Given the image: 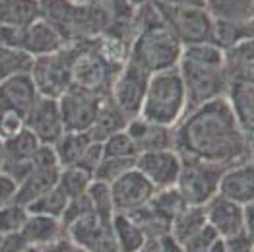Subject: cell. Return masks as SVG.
<instances>
[{"instance_id": "35", "label": "cell", "mask_w": 254, "mask_h": 252, "mask_svg": "<svg viewBox=\"0 0 254 252\" xmlns=\"http://www.w3.org/2000/svg\"><path fill=\"white\" fill-rule=\"evenodd\" d=\"M91 181H93V177L89 173H85L82 169L68 167V169H61L57 187L68 196V200H72V198H78V196L85 194V190H87Z\"/></svg>"}, {"instance_id": "47", "label": "cell", "mask_w": 254, "mask_h": 252, "mask_svg": "<svg viewBox=\"0 0 254 252\" xmlns=\"http://www.w3.org/2000/svg\"><path fill=\"white\" fill-rule=\"evenodd\" d=\"M208 252H225V245H223V239H219L215 245Z\"/></svg>"}, {"instance_id": "17", "label": "cell", "mask_w": 254, "mask_h": 252, "mask_svg": "<svg viewBox=\"0 0 254 252\" xmlns=\"http://www.w3.org/2000/svg\"><path fill=\"white\" fill-rule=\"evenodd\" d=\"M243 210H245V206H241L237 202H231V200L215 194L212 200L204 206L206 223L221 239L233 237L237 233L245 231V215H243Z\"/></svg>"}, {"instance_id": "7", "label": "cell", "mask_w": 254, "mask_h": 252, "mask_svg": "<svg viewBox=\"0 0 254 252\" xmlns=\"http://www.w3.org/2000/svg\"><path fill=\"white\" fill-rule=\"evenodd\" d=\"M153 4L157 6L161 18L165 20L183 47L210 43L212 16L204 10V6H163L157 2Z\"/></svg>"}, {"instance_id": "45", "label": "cell", "mask_w": 254, "mask_h": 252, "mask_svg": "<svg viewBox=\"0 0 254 252\" xmlns=\"http://www.w3.org/2000/svg\"><path fill=\"white\" fill-rule=\"evenodd\" d=\"M163 6H204V0H153Z\"/></svg>"}, {"instance_id": "9", "label": "cell", "mask_w": 254, "mask_h": 252, "mask_svg": "<svg viewBox=\"0 0 254 252\" xmlns=\"http://www.w3.org/2000/svg\"><path fill=\"white\" fill-rule=\"evenodd\" d=\"M41 146V142L27 128L2 140L0 142V171L18 185L35 167L37 153Z\"/></svg>"}, {"instance_id": "12", "label": "cell", "mask_w": 254, "mask_h": 252, "mask_svg": "<svg viewBox=\"0 0 254 252\" xmlns=\"http://www.w3.org/2000/svg\"><path fill=\"white\" fill-rule=\"evenodd\" d=\"M149 74L144 72L142 68H138L136 64L125 63L121 72L117 74L115 82L111 85L109 97L115 105L119 107L128 121L140 115L142 101L146 95V87H148Z\"/></svg>"}, {"instance_id": "36", "label": "cell", "mask_w": 254, "mask_h": 252, "mask_svg": "<svg viewBox=\"0 0 254 252\" xmlns=\"http://www.w3.org/2000/svg\"><path fill=\"white\" fill-rule=\"evenodd\" d=\"M89 202H91V208L97 215L101 217H113L115 215V206H113V196H111V187L109 183L103 181H91L89 187L85 190Z\"/></svg>"}, {"instance_id": "32", "label": "cell", "mask_w": 254, "mask_h": 252, "mask_svg": "<svg viewBox=\"0 0 254 252\" xmlns=\"http://www.w3.org/2000/svg\"><path fill=\"white\" fill-rule=\"evenodd\" d=\"M138 155H140V151H138L136 144L132 142V138L127 134V130H121V132L109 136L101 144V157L123 159V161H130L136 165Z\"/></svg>"}, {"instance_id": "14", "label": "cell", "mask_w": 254, "mask_h": 252, "mask_svg": "<svg viewBox=\"0 0 254 252\" xmlns=\"http://www.w3.org/2000/svg\"><path fill=\"white\" fill-rule=\"evenodd\" d=\"M109 187L115 213H132L138 208L146 206L155 194L153 185L136 167L119 175L113 183H109Z\"/></svg>"}, {"instance_id": "48", "label": "cell", "mask_w": 254, "mask_h": 252, "mask_svg": "<svg viewBox=\"0 0 254 252\" xmlns=\"http://www.w3.org/2000/svg\"><path fill=\"white\" fill-rule=\"evenodd\" d=\"M25 252H43V249H37V247H29Z\"/></svg>"}, {"instance_id": "19", "label": "cell", "mask_w": 254, "mask_h": 252, "mask_svg": "<svg viewBox=\"0 0 254 252\" xmlns=\"http://www.w3.org/2000/svg\"><path fill=\"white\" fill-rule=\"evenodd\" d=\"M217 194L241 206L254 202V163H239L223 169L217 185Z\"/></svg>"}, {"instance_id": "11", "label": "cell", "mask_w": 254, "mask_h": 252, "mask_svg": "<svg viewBox=\"0 0 254 252\" xmlns=\"http://www.w3.org/2000/svg\"><path fill=\"white\" fill-rule=\"evenodd\" d=\"M111 219L91 211L84 217L72 221L70 225H66L64 237L87 252H121L113 237Z\"/></svg>"}, {"instance_id": "31", "label": "cell", "mask_w": 254, "mask_h": 252, "mask_svg": "<svg viewBox=\"0 0 254 252\" xmlns=\"http://www.w3.org/2000/svg\"><path fill=\"white\" fill-rule=\"evenodd\" d=\"M31 64H33V57H29L25 51L8 47V45H0V82L16 74L29 72Z\"/></svg>"}, {"instance_id": "41", "label": "cell", "mask_w": 254, "mask_h": 252, "mask_svg": "<svg viewBox=\"0 0 254 252\" xmlns=\"http://www.w3.org/2000/svg\"><path fill=\"white\" fill-rule=\"evenodd\" d=\"M223 245H225V252H254L253 235L245 231L223 239Z\"/></svg>"}, {"instance_id": "34", "label": "cell", "mask_w": 254, "mask_h": 252, "mask_svg": "<svg viewBox=\"0 0 254 252\" xmlns=\"http://www.w3.org/2000/svg\"><path fill=\"white\" fill-rule=\"evenodd\" d=\"M68 204V196L57 185L51 190H47L43 196H39L35 202H31L27 206V211L31 213H43V215H51V217H63V211Z\"/></svg>"}, {"instance_id": "18", "label": "cell", "mask_w": 254, "mask_h": 252, "mask_svg": "<svg viewBox=\"0 0 254 252\" xmlns=\"http://www.w3.org/2000/svg\"><path fill=\"white\" fill-rule=\"evenodd\" d=\"M39 97L41 95L33 84L29 72L16 74L0 82V107L18 113L23 119L29 115V111L33 109Z\"/></svg>"}, {"instance_id": "1", "label": "cell", "mask_w": 254, "mask_h": 252, "mask_svg": "<svg viewBox=\"0 0 254 252\" xmlns=\"http://www.w3.org/2000/svg\"><path fill=\"white\" fill-rule=\"evenodd\" d=\"M254 136L237 123L225 97L189 109L173 126V149L183 157L204 159L221 167L253 161Z\"/></svg>"}, {"instance_id": "10", "label": "cell", "mask_w": 254, "mask_h": 252, "mask_svg": "<svg viewBox=\"0 0 254 252\" xmlns=\"http://www.w3.org/2000/svg\"><path fill=\"white\" fill-rule=\"evenodd\" d=\"M107 95H97L87 89L70 85L63 95L57 99L63 125L66 132H87Z\"/></svg>"}, {"instance_id": "3", "label": "cell", "mask_w": 254, "mask_h": 252, "mask_svg": "<svg viewBox=\"0 0 254 252\" xmlns=\"http://www.w3.org/2000/svg\"><path fill=\"white\" fill-rule=\"evenodd\" d=\"M177 70L187 91V111L225 97L229 82L223 70V51L212 43L183 47Z\"/></svg>"}, {"instance_id": "29", "label": "cell", "mask_w": 254, "mask_h": 252, "mask_svg": "<svg viewBox=\"0 0 254 252\" xmlns=\"http://www.w3.org/2000/svg\"><path fill=\"white\" fill-rule=\"evenodd\" d=\"M212 20L254 21V0H204Z\"/></svg>"}, {"instance_id": "25", "label": "cell", "mask_w": 254, "mask_h": 252, "mask_svg": "<svg viewBox=\"0 0 254 252\" xmlns=\"http://www.w3.org/2000/svg\"><path fill=\"white\" fill-rule=\"evenodd\" d=\"M128 125V119L125 117V113L111 101V97L107 95L103 99V103L99 107V113L93 121L91 128L87 130V134L95 140V142H105L109 136L125 130Z\"/></svg>"}, {"instance_id": "37", "label": "cell", "mask_w": 254, "mask_h": 252, "mask_svg": "<svg viewBox=\"0 0 254 252\" xmlns=\"http://www.w3.org/2000/svg\"><path fill=\"white\" fill-rule=\"evenodd\" d=\"M27 208L21 204L10 200L0 206V237L10 235V233H20L25 219H27Z\"/></svg>"}, {"instance_id": "30", "label": "cell", "mask_w": 254, "mask_h": 252, "mask_svg": "<svg viewBox=\"0 0 254 252\" xmlns=\"http://www.w3.org/2000/svg\"><path fill=\"white\" fill-rule=\"evenodd\" d=\"M204 225H206L204 206H185L171 219L169 235L183 245L189 237H192L196 231H200Z\"/></svg>"}, {"instance_id": "6", "label": "cell", "mask_w": 254, "mask_h": 252, "mask_svg": "<svg viewBox=\"0 0 254 252\" xmlns=\"http://www.w3.org/2000/svg\"><path fill=\"white\" fill-rule=\"evenodd\" d=\"M72 59H74L72 45H64L63 49L51 55L33 59L29 76L39 95L59 99L72 85Z\"/></svg>"}, {"instance_id": "38", "label": "cell", "mask_w": 254, "mask_h": 252, "mask_svg": "<svg viewBox=\"0 0 254 252\" xmlns=\"http://www.w3.org/2000/svg\"><path fill=\"white\" fill-rule=\"evenodd\" d=\"M219 239H221V237L206 223L200 231H196L192 237H189V239L183 243V249H185V252H208Z\"/></svg>"}, {"instance_id": "2", "label": "cell", "mask_w": 254, "mask_h": 252, "mask_svg": "<svg viewBox=\"0 0 254 252\" xmlns=\"http://www.w3.org/2000/svg\"><path fill=\"white\" fill-rule=\"evenodd\" d=\"M181 53L183 45L161 18L157 6L151 0L136 6L134 35L128 47V63L136 64L151 76L177 68Z\"/></svg>"}, {"instance_id": "15", "label": "cell", "mask_w": 254, "mask_h": 252, "mask_svg": "<svg viewBox=\"0 0 254 252\" xmlns=\"http://www.w3.org/2000/svg\"><path fill=\"white\" fill-rule=\"evenodd\" d=\"M134 167L148 179L155 190L169 189L177 185V179L181 173V155L173 147L144 151L138 155Z\"/></svg>"}, {"instance_id": "49", "label": "cell", "mask_w": 254, "mask_h": 252, "mask_svg": "<svg viewBox=\"0 0 254 252\" xmlns=\"http://www.w3.org/2000/svg\"><path fill=\"white\" fill-rule=\"evenodd\" d=\"M74 2H89V0H74Z\"/></svg>"}, {"instance_id": "4", "label": "cell", "mask_w": 254, "mask_h": 252, "mask_svg": "<svg viewBox=\"0 0 254 252\" xmlns=\"http://www.w3.org/2000/svg\"><path fill=\"white\" fill-rule=\"evenodd\" d=\"M187 113V91L177 68L151 74L140 115L153 125L177 126Z\"/></svg>"}, {"instance_id": "23", "label": "cell", "mask_w": 254, "mask_h": 252, "mask_svg": "<svg viewBox=\"0 0 254 252\" xmlns=\"http://www.w3.org/2000/svg\"><path fill=\"white\" fill-rule=\"evenodd\" d=\"M225 101L243 130L254 136V82H231Z\"/></svg>"}, {"instance_id": "22", "label": "cell", "mask_w": 254, "mask_h": 252, "mask_svg": "<svg viewBox=\"0 0 254 252\" xmlns=\"http://www.w3.org/2000/svg\"><path fill=\"white\" fill-rule=\"evenodd\" d=\"M21 237L29 247L47 249L64 237V225L59 217L43 215V213H27V219L21 227Z\"/></svg>"}, {"instance_id": "42", "label": "cell", "mask_w": 254, "mask_h": 252, "mask_svg": "<svg viewBox=\"0 0 254 252\" xmlns=\"http://www.w3.org/2000/svg\"><path fill=\"white\" fill-rule=\"evenodd\" d=\"M27 249L29 245L21 237V233H10L0 237V252H25Z\"/></svg>"}, {"instance_id": "24", "label": "cell", "mask_w": 254, "mask_h": 252, "mask_svg": "<svg viewBox=\"0 0 254 252\" xmlns=\"http://www.w3.org/2000/svg\"><path fill=\"white\" fill-rule=\"evenodd\" d=\"M223 70L227 82H254V43L243 41L223 51Z\"/></svg>"}, {"instance_id": "39", "label": "cell", "mask_w": 254, "mask_h": 252, "mask_svg": "<svg viewBox=\"0 0 254 252\" xmlns=\"http://www.w3.org/2000/svg\"><path fill=\"white\" fill-rule=\"evenodd\" d=\"M91 211H93V208H91V202H89L87 194H82V196H78V198L68 200V204H66V208H64V211H63L61 221H63L64 227H66V225H70L72 221L84 217V215L91 213Z\"/></svg>"}, {"instance_id": "44", "label": "cell", "mask_w": 254, "mask_h": 252, "mask_svg": "<svg viewBox=\"0 0 254 252\" xmlns=\"http://www.w3.org/2000/svg\"><path fill=\"white\" fill-rule=\"evenodd\" d=\"M159 252H185V249H183V245L179 241H175L167 233V235H163L159 239Z\"/></svg>"}, {"instance_id": "33", "label": "cell", "mask_w": 254, "mask_h": 252, "mask_svg": "<svg viewBox=\"0 0 254 252\" xmlns=\"http://www.w3.org/2000/svg\"><path fill=\"white\" fill-rule=\"evenodd\" d=\"M148 206L155 211L157 215H161L165 221H169V225H171V219L183 210L187 204H185V200L181 198L179 190L175 189V187H169V189L155 190V194L151 196Z\"/></svg>"}, {"instance_id": "21", "label": "cell", "mask_w": 254, "mask_h": 252, "mask_svg": "<svg viewBox=\"0 0 254 252\" xmlns=\"http://www.w3.org/2000/svg\"><path fill=\"white\" fill-rule=\"evenodd\" d=\"M64 45L66 43L59 35V31L47 20L39 18L23 27L20 49L35 59V57H43V55H51V53L63 49Z\"/></svg>"}, {"instance_id": "43", "label": "cell", "mask_w": 254, "mask_h": 252, "mask_svg": "<svg viewBox=\"0 0 254 252\" xmlns=\"http://www.w3.org/2000/svg\"><path fill=\"white\" fill-rule=\"evenodd\" d=\"M43 252H87V251H84L82 247H78V245L70 243L66 237H63V239H61V241H57L55 245H51V247L43 249Z\"/></svg>"}, {"instance_id": "28", "label": "cell", "mask_w": 254, "mask_h": 252, "mask_svg": "<svg viewBox=\"0 0 254 252\" xmlns=\"http://www.w3.org/2000/svg\"><path fill=\"white\" fill-rule=\"evenodd\" d=\"M41 18L39 0H0V25L25 27Z\"/></svg>"}, {"instance_id": "16", "label": "cell", "mask_w": 254, "mask_h": 252, "mask_svg": "<svg viewBox=\"0 0 254 252\" xmlns=\"http://www.w3.org/2000/svg\"><path fill=\"white\" fill-rule=\"evenodd\" d=\"M25 128L45 146H55L66 132L61 117L59 101L53 97H39L29 115L25 117Z\"/></svg>"}, {"instance_id": "13", "label": "cell", "mask_w": 254, "mask_h": 252, "mask_svg": "<svg viewBox=\"0 0 254 252\" xmlns=\"http://www.w3.org/2000/svg\"><path fill=\"white\" fill-rule=\"evenodd\" d=\"M53 147L61 169L76 167L93 177L101 161V142H95L87 132H64Z\"/></svg>"}, {"instance_id": "27", "label": "cell", "mask_w": 254, "mask_h": 252, "mask_svg": "<svg viewBox=\"0 0 254 252\" xmlns=\"http://www.w3.org/2000/svg\"><path fill=\"white\" fill-rule=\"evenodd\" d=\"M111 229L121 252H140L148 241L146 233L127 213H115L111 219Z\"/></svg>"}, {"instance_id": "50", "label": "cell", "mask_w": 254, "mask_h": 252, "mask_svg": "<svg viewBox=\"0 0 254 252\" xmlns=\"http://www.w3.org/2000/svg\"><path fill=\"white\" fill-rule=\"evenodd\" d=\"M39 2H41V0H39Z\"/></svg>"}, {"instance_id": "5", "label": "cell", "mask_w": 254, "mask_h": 252, "mask_svg": "<svg viewBox=\"0 0 254 252\" xmlns=\"http://www.w3.org/2000/svg\"><path fill=\"white\" fill-rule=\"evenodd\" d=\"M223 169L225 167L204 159L181 155V173L175 189L179 190L187 206H206L217 194V185Z\"/></svg>"}, {"instance_id": "40", "label": "cell", "mask_w": 254, "mask_h": 252, "mask_svg": "<svg viewBox=\"0 0 254 252\" xmlns=\"http://www.w3.org/2000/svg\"><path fill=\"white\" fill-rule=\"evenodd\" d=\"M23 128H25V119L21 115L0 107V142L18 134Z\"/></svg>"}, {"instance_id": "26", "label": "cell", "mask_w": 254, "mask_h": 252, "mask_svg": "<svg viewBox=\"0 0 254 252\" xmlns=\"http://www.w3.org/2000/svg\"><path fill=\"white\" fill-rule=\"evenodd\" d=\"M254 37V21H227L212 20L210 43L217 49L225 51L243 41H251Z\"/></svg>"}, {"instance_id": "20", "label": "cell", "mask_w": 254, "mask_h": 252, "mask_svg": "<svg viewBox=\"0 0 254 252\" xmlns=\"http://www.w3.org/2000/svg\"><path fill=\"white\" fill-rule=\"evenodd\" d=\"M125 130L136 144L140 153L173 147V128L169 126L153 125L142 117H134L128 121Z\"/></svg>"}, {"instance_id": "46", "label": "cell", "mask_w": 254, "mask_h": 252, "mask_svg": "<svg viewBox=\"0 0 254 252\" xmlns=\"http://www.w3.org/2000/svg\"><path fill=\"white\" fill-rule=\"evenodd\" d=\"M253 210H254V204H245V210H243V215H245V231L251 233L253 235L254 227H253Z\"/></svg>"}, {"instance_id": "8", "label": "cell", "mask_w": 254, "mask_h": 252, "mask_svg": "<svg viewBox=\"0 0 254 252\" xmlns=\"http://www.w3.org/2000/svg\"><path fill=\"white\" fill-rule=\"evenodd\" d=\"M59 175H61V165H59L55 147L43 144L37 153L35 167L16 185V192L12 200L21 204L23 208H27L31 202H35L39 196H43L47 190H51L57 185Z\"/></svg>"}]
</instances>
